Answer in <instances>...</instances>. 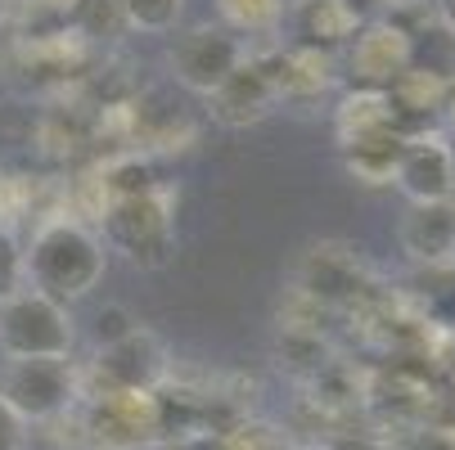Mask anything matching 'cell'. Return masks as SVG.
Instances as JSON below:
<instances>
[{
	"instance_id": "9a60e30c",
	"label": "cell",
	"mask_w": 455,
	"mask_h": 450,
	"mask_svg": "<svg viewBox=\"0 0 455 450\" xmlns=\"http://www.w3.org/2000/svg\"><path fill=\"white\" fill-rule=\"evenodd\" d=\"M149 406H154V437L158 441H176L185 432L208 428V397H204V388H189V383L167 378L163 388L149 392Z\"/></svg>"
},
{
	"instance_id": "4316f807",
	"label": "cell",
	"mask_w": 455,
	"mask_h": 450,
	"mask_svg": "<svg viewBox=\"0 0 455 450\" xmlns=\"http://www.w3.org/2000/svg\"><path fill=\"white\" fill-rule=\"evenodd\" d=\"M32 446V423L0 397V450H28Z\"/></svg>"
},
{
	"instance_id": "d6a6232c",
	"label": "cell",
	"mask_w": 455,
	"mask_h": 450,
	"mask_svg": "<svg viewBox=\"0 0 455 450\" xmlns=\"http://www.w3.org/2000/svg\"><path fill=\"white\" fill-rule=\"evenodd\" d=\"M451 212H455V199H451Z\"/></svg>"
},
{
	"instance_id": "7c38bea8",
	"label": "cell",
	"mask_w": 455,
	"mask_h": 450,
	"mask_svg": "<svg viewBox=\"0 0 455 450\" xmlns=\"http://www.w3.org/2000/svg\"><path fill=\"white\" fill-rule=\"evenodd\" d=\"M257 59H262L275 95L289 99V104H311L324 91H334V82H339V59L307 50V45H284V50L257 54Z\"/></svg>"
},
{
	"instance_id": "6da1fadb",
	"label": "cell",
	"mask_w": 455,
	"mask_h": 450,
	"mask_svg": "<svg viewBox=\"0 0 455 450\" xmlns=\"http://www.w3.org/2000/svg\"><path fill=\"white\" fill-rule=\"evenodd\" d=\"M108 271V248L95 230H86L77 217H54L45 221L32 243L23 248V280L41 297L73 306L82 302Z\"/></svg>"
},
{
	"instance_id": "5b68a950",
	"label": "cell",
	"mask_w": 455,
	"mask_h": 450,
	"mask_svg": "<svg viewBox=\"0 0 455 450\" xmlns=\"http://www.w3.org/2000/svg\"><path fill=\"white\" fill-rule=\"evenodd\" d=\"M5 397L28 423H50L59 414H68L73 406H82V369L68 356H45V360H10Z\"/></svg>"
},
{
	"instance_id": "52a82bcc",
	"label": "cell",
	"mask_w": 455,
	"mask_h": 450,
	"mask_svg": "<svg viewBox=\"0 0 455 450\" xmlns=\"http://www.w3.org/2000/svg\"><path fill=\"white\" fill-rule=\"evenodd\" d=\"M82 432H86V450H149V446H158L149 392L86 397L82 401Z\"/></svg>"
},
{
	"instance_id": "44dd1931",
	"label": "cell",
	"mask_w": 455,
	"mask_h": 450,
	"mask_svg": "<svg viewBox=\"0 0 455 450\" xmlns=\"http://www.w3.org/2000/svg\"><path fill=\"white\" fill-rule=\"evenodd\" d=\"M415 297L424 302L428 325L455 329V262L419 266V275H415Z\"/></svg>"
},
{
	"instance_id": "7a4b0ae2",
	"label": "cell",
	"mask_w": 455,
	"mask_h": 450,
	"mask_svg": "<svg viewBox=\"0 0 455 450\" xmlns=\"http://www.w3.org/2000/svg\"><path fill=\"white\" fill-rule=\"evenodd\" d=\"M172 378L167 347L154 329L136 325L122 343L100 347L82 369V401L86 397H117V392H154Z\"/></svg>"
},
{
	"instance_id": "8992f818",
	"label": "cell",
	"mask_w": 455,
	"mask_h": 450,
	"mask_svg": "<svg viewBox=\"0 0 455 450\" xmlns=\"http://www.w3.org/2000/svg\"><path fill=\"white\" fill-rule=\"evenodd\" d=\"M248 45L221 28V23H199V28H189L172 41L167 50V68H172V82L185 86L189 95H212L239 63H243Z\"/></svg>"
},
{
	"instance_id": "ffe728a7",
	"label": "cell",
	"mask_w": 455,
	"mask_h": 450,
	"mask_svg": "<svg viewBox=\"0 0 455 450\" xmlns=\"http://www.w3.org/2000/svg\"><path fill=\"white\" fill-rule=\"evenodd\" d=\"M275 356H280V369L298 374L302 383H311L324 365H330V347H324L320 329H284V325H280Z\"/></svg>"
},
{
	"instance_id": "5bb4252c",
	"label": "cell",
	"mask_w": 455,
	"mask_h": 450,
	"mask_svg": "<svg viewBox=\"0 0 455 450\" xmlns=\"http://www.w3.org/2000/svg\"><path fill=\"white\" fill-rule=\"evenodd\" d=\"M402 252L415 266H442L455 262V212L451 203H419L402 221Z\"/></svg>"
},
{
	"instance_id": "cb8c5ba5",
	"label": "cell",
	"mask_w": 455,
	"mask_h": 450,
	"mask_svg": "<svg viewBox=\"0 0 455 450\" xmlns=\"http://www.w3.org/2000/svg\"><path fill=\"white\" fill-rule=\"evenodd\" d=\"M226 446H230V450H293V441H289V432H284L280 423L257 419V414L239 419V423L226 432Z\"/></svg>"
},
{
	"instance_id": "484cf974",
	"label": "cell",
	"mask_w": 455,
	"mask_h": 450,
	"mask_svg": "<svg viewBox=\"0 0 455 450\" xmlns=\"http://www.w3.org/2000/svg\"><path fill=\"white\" fill-rule=\"evenodd\" d=\"M140 325V320L126 311V306H117V302H108V306H100L95 311V325H91V343H95V351L100 347H113V343H122L126 334H132Z\"/></svg>"
},
{
	"instance_id": "2e32d148",
	"label": "cell",
	"mask_w": 455,
	"mask_h": 450,
	"mask_svg": "<svg viewBox=\"0 0 455 450\" xmlns=\"http://www.w3.org/2000/svg\"><path fill=\"white\" fill-rule=\"evenodd\" d=\"M379 131H397L393 108H387L383 91H352V95L339 104V113H334V136H339V145L347 149V145H361V140H370V136H379Z\"/></svg>"
},
{
	"instance_id": "277c9868",
	"label": "cell",
	"mask_w": 455,
	"mask_h": 450,
	"mask_svg": "<svg viewBox=\"0 0 455 450\" xmlns=\"http://www.w3.org/2000/svg\"><path fill=\"white\" fill-rule=\"evenodd\" d=\"M77 343L68 306L41 297L36 288H19L0 302V356L10 360H45L68 356Z\"/></svg>"
},
{
	"instance_id": "e0dca14e",
	"label": "cell",
	"mask_w": 455,
	"mask_h": 450,
	"mask_svg": "<svg viewBox=\"0 0 455 450\" xmlns=\"http://www.w3.org/2000/svg\"><path fill=\"white\" fill-rule=\"evenodd\" d=\"M95 185H100L104 203H122V199L154 194L163 180H158V171H154L149 158H140V154H117V158H108V162L95 171Z\"/></svg>"
},
{
	"instance_id": "8fae6325",
	"label": "cell",
	"mask_w": 455,
	"mask_h": 450,
	"mask_svg": "<svg viewBox=\"0 0 455 450\" xmlns=\"http://www.w3.org/2000/svg\"><path fill=\"white\" fill-rule=\"evenodd\" d=\"M393 185L411 199V208L451 203L455 199V167L446 154V136H411L397 167H393Z\"/></svg>"
},
{
	"instance_id": "ac0fdd59",
	"label": "cell",
	"mask_w": 455,
	"mask_h": 450,
	"mask_svg": "<svg viewBox=\"0 0 455 450\" xmlns=\"http://www.w3.org/2000/svg\"><path fill=\"white\" fill-rule=\"evenodd\" d=\"M402 149H406V136H402V131H379V136H370V140H361V145H347L343 158H347V171H352L356 180H365V185H387V180H393V167H397Z\"/></svg>"
},
{
	"instance_id": "4dcf8cb0",
	"label": "cell",
	"mask_w": 455,
	"mask_h": 450,
	"mask_svg": "<svg viewBox=\"0 0 455 450\" xmlns=\"http://www.w3.org/2000/svg\"><path fill=\"white\" fill-rule=\"evenodd\" d=\"M446 154H451V167H455V131H446Z\"/></svg>"
},
{
	"instance_id": "1f68e13d",
	"label": "cell",
	"mask_w": 455,
	"mask_h": 450,
	"mask_svg": "<svg viewBox=\"0 0 455 450\" xmlns=\"http://www.w3.org/2000/svg\"><path fill=\"white\" fill-rule=\"evenodd\" d=\"M293 450H315V446H293Z\"/></svg>"
},
{
	"instance_id": "4fadbf2b",
	"label": "cell",
	"mask_w": 455,
	"mask_h": 450,
	"mask_svg": "<svg viewBox=\"0 0 455 450\" xmlns=\"http://www.w3.org/2000/svg\"><path fill=\"white\" fill-rule=\"evenodd\" d=\"M361 14L347 5V0H298L293 10V28H298V45L320 50V54H343L347 41L361 32Z\"/></svg>"
},
{
	"instance_id": "ba28073f",
	"label": "cell",
	"mask_w": 455,
	"mask_h": 450,
	"mask_svg": "<svg viewBox=\"0 0 455 450\" xmlns=\"http://www.w3.org/2000/svg\"><path fill=\"white\" fill-rule=\"evenodd\" d=\"M339 59H343V73L356 82V91H387L415 63V41L387 19H370L361 23V32L347 41Z\"/></svg>"
},
{
	"instance_id": "603a6c76",
	"label": "cell",
	"mask_w": 455,
	"mask_h": 450,
	"mask_svg": "<svg viewBox=\"0 0 455 450\" xmlns=\"http://www.w3.org/2000/svg\"><path fill=\"white\" fill-rule=\"evenodd\" d=\"M122 14H126V32H176L180 14H185V0H122Z\"/></svg>"
},
{
	"instance_id": "f546056e",
	"label": "cell",
	"mask_w": 455,
	"mask_h": 450,
	"mask_svg": "<svg viewBox=\"0 0 455 450\" xmlns=\"http://www.w3.org/2000/svg\"><path fill=\"white\" fill-rule=\"evenodd\" d=\"M437 23H442V32L455 41V0H437Z\"/></svg>"
},
{
	"instance_id": "9c48e42d",
	"label": "cell",
	"mask_w": 455,
	"mask_h": 450,
	"mask_svg": "<svg viewBox=\"0 0 455 450\" xmlns=\"http://www.w3.org/2000/svg\"><path fill=\"white\" fill-rule=\"evenodd\" d=\"M302 297H311L315 306L334 311L347 302L365 297V271H361V257L347 243H315L307 248L302 266H298V288Z\"/></svg>"
},
{
	"instance_id": "30bf717a",
	"label": "cell",
	"mask_w": 455,
	"mask_h": 450,
	"mask_svg": "<svg viewBox=\"0 0 455 450\" xmlns=\"http://www.w3.org/2000/svg\"><path fill=\"white\" fill-rule=\"evenodd\" d=\"M280 104L267 68H262V59L257 54H243L239 68L208 95V113L212 122L230 126V131H243V126H257V122H267L271 108Z\"/></svg>"
},
{
	"instance_id": "f1b7e54d",
	"label": "cell",
	"mask_w": 455,
	"mask_h": 450,
	"mask_svg": "<svg viewBox=\"0 0 455 450\" xmlns=\"http://www.w3.org/2000/svg\"><path fill=\"white\" fill-rule=\"evenodd\" d=\"M347 5H352V10H356V14H361V19L370 23V19H374L379 10H393V0H347Z\"/></svg>"
},
{
	"instance_id": "3957f363",
	"label": "cell",
	"mask_w": 455,
	"mask_h": 450,
	"mask_svg": "<svg viewBox=\"0 0 455 450\" xmlns=\"http://www.w3.org/2000/svg\"><path fill=\"white\" fill-rule=\"evenodd\" d=\"M172 194L158 185L154 194H140V199H122V203H108L104 208V239L113 252H122L126 262L136 266H163L172 248H176V217H172Z\"/></svg>"
},
{
	"instance_id": "d4e9b609",
	"label": "cell",
	"mask_w": 455,
	"mask_h": 450,
	"mask_svg": "<svg viewBox=\"0 0 455 450\" xmlns=\"http://www.w3.org/2000/svg\"><path fill=\"white\" fill-rule=\"evenodd\" d=\"M19 288H28L23 280V243L14 239V230L0 221V302L14 297Z\"/></svg>"
},
{
	"instance_id": "d6986e66",
	"label": "cell",
	"mask_w": 455,
	"mask_h": 450,
	"mask_svg": "<svg viewBox=\"0 0 455 450\" xmlns=\"http://www.w3.org/2000/svg\"><path fill=\"white\" fill-rule=\"evenodd\" d=\"M68 28L91 41V45H108L126 32V14L122 0H68Z\"/></svg>"
},
{
	"instance_id": "7402d4cb",
	"label": "cell",
	"mask_w": 455,
	"mask_h": 450,
	"mask_svg": "<svg viewBox=\"0 0 455 450\" xmlns=\"http://www.w3.org/2000/svg\"><path fill=\"white\" fill-rule=\"evenodd\" d=\"M221 28H230L239 41L243 36H271L284 19V0H217Z\"/></svg>"
},
{
	"instance_id": "83f0119b",
	"label": "cell",
	"mask_w": 455,
	"mask_h": 450,
	"mask_svg": "<svg viewBox=\"0 0 455 450\" xmlns=\"http://www.w3.org/2000/svg\"><path fill=\"white\" fill-rule=\"evenodd\" d=\"M154 450H230V446H226V432L199 428V432H185V437H176V441H158Z\"/></svg>"
}]
</instances>
